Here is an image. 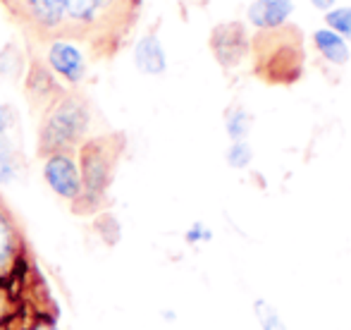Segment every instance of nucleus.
<instances>
[{
	"label": "nucleus",
	"instance_id": "a211bd4d",
	"mask_svg": "<svg viewBox=\"0 0 351 330\" xmlns=\"http://www.w3.org/2000/svg\"><path fill=\"white\" fill-rule=\"evenodd\" d=\"M24 72V58L17 53L14 46H8L0 53V75L3 77H19Z\"/></svg>",
	"mask_w": 351,
	"mask_h": 330
},
{
	"label": "nucleus",
	"instance_id": "aec40b11",
	"mask_svg": "<svg viewBox=\"0 0 351 330\" xmlns=\"http://www.w3.org/2000/svg\"><path fill=\"white\" fill-rule=\"evenodd\" d=\"M17 127V110L10 103H0V134L8 137Z\"/></svg>",
	"mask_w": 351,
	"mask_h": 330
},
{
	"label": "nucleus",
	"instance_id": "dca6fc26",
	"mask_svg": "<svg viewBox=\"0 0 351 330\" xmlns=\"http://www.w3.org/2000/svg\"><path fill=\"white\" fill-rule=\"evenodd\" d=\"M225 161L234 170H246L254 163V149H251L249 141H232L225 151Z\"/></svg>",
	"mask_w": 351,
	"mask_h": 330
},
{
	"label": "nucleus",
	"instance_id": "20e7f679",
	"mask_svg": "<svg viewBox=\"0 0 351 330\" xmlns=\"http://www.w3.org/2000/svg\"><path fill=\"white\" fill-rule=\"evenodd\" d=\"M65 0H0L12 22L27 36V43H41L56 38L62 27Z\"/></svg>",
	"mask_w": 351,
	"mask_h": 330
},
{
	"label": "nucleus",
	"instance_id": "412c9836",
	"mask_svg": "<svg viewBox=\"0 0 351 330\" xmlns=\"http://www.w3.org/2000/svg\"><path fill=\"white\" fill-rule=\"evenodd\" d=\"M22 330H60V328H58L56 318H48V316H36L32 323H29L27 328H22Z\"/></svg>",
	"mask_w": 351,
	"mask_h": 330
},
{
	"label": "nucleus",
	"instance_id": "9d476101",
	"mask_svg": "<svg viewBox=\"0 0 351 330\" xmlns=\"http://www.w3.org/2000/svg\"><path fill=\"white\" fill-rule=\"evenodd\" d=\"M134 67L146 77H160L167 72V53L156 29L146 32L134 46Z\"/></svg>",
	"mask_w": 351,
	"mask_h": 330
},
{
	"label": "nucleus",
	"instance_id": "9b49d317",
	"mask_svg": "<svg viewBox=\"0 0 351 330\" xmlns=\"http://www.w3.org/2000/svg\"><path fill=\"white\" fill-rule=\"evenodd\" d=\"M313 46L315 51L323 56V60H328L330 65H347L349 58H351V48H349V41L339 34H335L332 29L328 27H318L313 32Z\"/></svg>",
	"mask_w": 351,
	"mask_h": 330
},
{
	"label": "nucleus",
	"instance_id": "0eeeda50",
	"mask_svg": "<svg viewBox=\"0 0 351 330\" xmlns=\"http://www.w3.org/2000/svg\"><path fill=\"white\" fill-rule=\"evenodd\" d=\"M65 91H67V86H62V82L58 80L36 56H29V65H27V72H24V93H27V101L34 113L41 115V113Z\"/></svg>",
	"mask_w": 351,
	"mask_h": 330
},
{
	"label": "nucleus",
	"instance_id": "f3484780",
	"mask_svg": "<svg viewBox=\"0 0 351 330\" xmlns=\"http://www.w3.org/2000/svg\"><path fill=\"white\" fill-rule=\"evenodd\" d=\"M254 311H256V318H258V323L263 330H289L287 328V323L282 321L278 309H275L273 304L265 302V299H256Z\"/></svg>",
	"mask_w": 351,
	"mask_h": 330
},
{
	"label": "nucleus",
	"instance_id": "5701e85b",
	"mask_svg": "<svg viewBox=\"0 0 351 330\" xmlns=\"http://www.w3.org/2000/svg\"><path fill=\"white\" fill-rule=\"evenodd\" d=\"M311 5H313L315 10H320V12H328V10H332L335 5H337V0H308Z\"/></svg>",
	"mask_w": 351,
	"mask_h": 330
},
{
	"label": "nucleus",
	"instance_id": "6ab92c4d",
	"mask_svg": "<svg viewBox=\"0 0 351 330\" xmlns=\"http://www.w3.org/2000/svg\"><path fill=\"white\" fill-rule=\"evenodd\" d=\"M14 316H17V307L12 302V294L5 285H0V328L8 326Z\"/></svg>",
	"mask_w": 351,
	"mask_h": 330
},
{
	"label": "nucleus",
	"instance_id": "1a4fd4ad",
	"mask_svg": "<svg viewBox=\"0 0 351 330\" xmlns=\"http://www.w3.org/2000/svg\"><path fill=\"white\" fill-rule=\"evenodd\" d=\"M294 8V0H251L246 8V22L258 32H278L289 24Z\"/></svg>",
	"mask_w": 351,
	"mask_h": 330
},
{
	"label": "nucleus",
	"instance_id": "4be33fe9",
	"mask_svg": "<svg viewBox=\"0 0 351 330\" xmlns=\"http://www.w3.org/2000/svg\"><path fill=\"white\" fill-rule=\"evenodd\" d=\"M201 239H210V233H208V228H204L201 223H196L194 228L186 233V242L196 244V242H201Z\"/></svg>",
	"mask_w": 351,
	"mask_h": 330
},
{
	"label": "nucleus",
	"instance_id": "39448f33",
	"mask_svg": "<svg viewBox=\"0 0 351 330\" xmlns=\"http://www.w3.org/2000/svg\"><path fill=\"white\" fill-rule=\"evenodd\" d=\"M24 256H27L24 233L0 196V285L8 287L17 278L19 268L24 266Z\"/></svg>",
	"mask_w": 351,
	"mask_h": 330
},
{
	"label": "nucleus",
	"instance_id": "7ed1b4c3",
	"mask_svg": "<svg viewBox=\"0 0 351 330\" xmlns=\"http://www.w3.org/2000/svg\"><path fill=\"white\" fill-rule=\"evenodd\" d=\"M29 56H36L67 89H79L88 80L91 53L74 38H48L41 43H27Z\"/></svg>",
	"mask_w": 351,
	"mask_h": 330
},
{
	"label": "nucleus",
	"instance_id": "2eb2a0df",
	"mask_svg": "<svg viewBox=\"0 0 351 330\" xmlns=\"http://www.w3.org/2000/svg\"><path fill=\"white\" fill-rule=\"evenodd\" d=\"M93 228H96L98 237H101L108 247H112V244L120 242V223H117L115 215L108 213V211H101V213L96 215V220H93Z\"/></svg>",
	"mask_w": 351,
	"mask_h": 330
},
{
	"label": "nucleus",
	"instance_id": "f257e3e1",
	"mask_svg": "<svg viewBox=\"0 0 351 330\" xmlns=\"http://www.w3.org/2000/svg\"><path fill=\"white\" fill-rule=\"evenodd\" d=\"M127 149V137L122 132L93 134L79 146L77 163L82 175V194L72 204V213L98 215L108 206V191L115 180L117 165Z\"/></svg>",
	"mask_w": 351,
	"mask_h": 330
},
{
	"label": "nucleus",
	"instance_id": "423d86ee",
	"mask_svg": "<svg viewBox=\"0 0 351 330\" xmlns=\"http://www.w3.org/2000/svg\"><path fill=\"white\" fill-rule=\"evenodd\" d=\"M43 180L48 189L67 204H74L82 194V175H79L77 154H51L43 156Z\"/></svg>",
	"mask_w": 351,
	"mask_h": 330
},
{
	"label": "nucleus",
	"instance_id": "f8f14e48",
	"mask_svg": "<svg viewBox=\"0 0 351 330\" xmlns=\"http://www.w3.org/2000/svg\"><path fill=\"white\" fill-rule=\"evenodd\" d=\"M22 170H24V156L10 141V137L0 134V185L17 182Z\"/></svg>",
	"mask_w": 351,
	"mask_h": 330
},
{
	"label": "nucleus",
	"instance_id": "6e6552de",
	"mask_svg": "<svg viewBox=\"0 0 351 330\" xmlns=\"http://www.w3.org/2000/svg\"><path fill=\"white\" fill-rule=\"evenodd\" d=\"M249 32L241 22H225L217 24L210 32V51L215 56L217 65H222L225 70L237 67L246 56H249Z\"/></svg>",
	"mask_w": 351,
	"mask_h": 330
},
{
	"label": "nucleus",
	"instance_id": "4468645a",
	"mask_svg": "<svg viewBox=\"0 0 351 330\" xmlns=\"http://www.w3.org/2000/svg\"><path fill=\"white\" fill-rule=\"evenodd\" d=\"M323 27L332 29L335 34L344 36L349 41L351 38V5H335L332 10L323 14Z\"/></svg>",
	"mask_w": 351,
	"mask_h": 330
},
{
	"label": "nucleus",
	"instance_id": "ddd939ff",
	"mask_svg": "<svg viewBox=\"0 0 351 330\" xmlns=\"http://www.w3.org/2000/svg\"><path fill=\"white\" fill-rule=\"evenodd\" d=\"M225 130L230 141H249L251 132V115L244 106H232L225 113Z\"/></svg>",
	"mask_w": 351,
	"mask_h": 330
},
{
	"label": "nucleus",
	"instance_id": "f03ea898",
	"mask_svg": "<svg viewBox=\"0 0 351 330\" xmlns=\"http://www.w3.org/2000/svg\"><path fill=\"white\" fill-rule=\"evenodd\" d=\"M93 127V106L82 91L67 89L41 113L36 134L38 158L51 154H77Z\"/></svg>",
	"mask_w": 351,
	"mask_h": 330
}]
</instances>
